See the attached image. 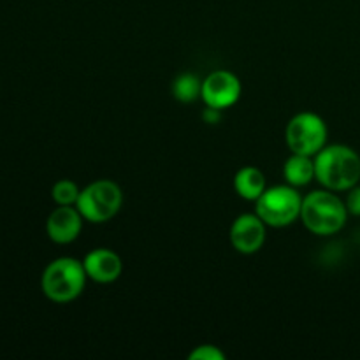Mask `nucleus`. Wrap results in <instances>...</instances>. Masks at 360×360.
<instances>
[{
  "instance_id": "nucleus-1",
  "label": "nucleus",
  "mask_w": 360,
  "mask_h": 360,
  "mask_svg": "<svg viewBox=\"0 0 360 360\" xmlns=\"http://www.w3.org/2000/svg\"><path fill=\"white\" fill-rule=\"evenodd\" d=\"M315 179L327 190L348 192L360 181V155L347 144H326L315 155Z\"/></svg>"
},
{
  "instance_id": "nucleus-2",
  "label": "nucleus",
  "mask_w": 360,
  "mask_h": 360,
  "mask_svg": "<svg viewBox=\"0 0 360 360\" xmlns=\"http://www.w3.org/2000/svg\"><path fill=\"white\" fill-rule=\"evenodd\" d=\"M347 204L333 190H315L302 199L301 220L315 236L338 234L347 225Z\"/></svg>"
},
{
  "instance_id": "nucleus-3",
  "label": "nucleus",
  "mask_w": 360,
  "mask_h": 360,
  "mask_svg": "<svg viewBox=\"0 0 360 360\" xmlns=\"http://www.w3.org/2000/svg\"><path fill=\"white\" fill-rule=\"evenodd\" d=\"M86 271L83 260L74 257H60L46 266L41 276L42 294L56 304L72 302L86 287Z\"/></svg>"
},
{
  "instance_id": "nucleus-4",
  "label": "nucleus",
  "mask_w": 360,
  "mask_h": 360,
  "mask_svg": "<svg viewBox=\"0 0 360 360\" xmlns=\"http://www.w3.org/2000/svg\"><path fill=\"white\" fill-rule=\"evenodd\" d=\"M255 213L267 227L283 229L301 218L302 197L292 185H276L264 190L255 200Z\"/></svg>"
},
{
  "instance_id": "nucleus-5",
  "label": "nucleus",
  "mask_w": 360,
  "mask_h": 360,
  "mask_svg": "<svg viewBox=\"0 0 360 360\" xmlns=\"http://www.w3.org/2000/svg\"><path fill=\"white\" fill-rule=\"evenodd\" d=\"M122 204V188L111 179H97L81 190L76 207L90 224H105L120 213Z\"/></svg>"
},
{
  "instance_id": "nucleus-6",
  "label": "nucleus",
  "mask_w": 360,
  "mask_h": 360,
  "mask_svg": "<svg viewBox=\"0 0 360 360\" xmlns=\"http://www.w3.org/2000/svg\"><path fill=\"white\" fill-rule=\"evenodd\" d=\"M326 120L320 115L311 111H302L292 116L285 129V141L292 153L308 155L315 157L320 150L327 144Z\"/></svg>"
},
{
  "instance_id": "nucleus-7",
  "label": "nucleus",
  "mask_w": 360,
  "mask_h": 360,
  "mask_svg": "<svg viewBox=\"0 0 360 360\" xmlns=\"http://www.w3.org/2000/svg\"><path fill=\"white\" fill-rule=\"evenodd\" d=\"M241 81L231 70L218 69L207 74L202 79V91H200V98L204 104L210 108L217 109H227L234 105L241 97Z\"/></svg>"
},
{
  "instance_id": "nucleus-8",
  "label": "nucleus",
  "mask_w": 360,
  "mask_h": 360,
  "mask_svg": "<svg viewBox=\"0 0 360 360\" xmlns=\"http://www.w3.org/2000/svg\"><path fill=\"white\" fill-rule=\"evenodd\" d=\"M266 227L262 218L257 213L239 214L231 225V245L234 246L236 252L243 255H253L260 252L266 243Z\"/></svg>"
},
{
  "instance_id": "nucleus-9",
  "label": "nucleus",
  "mask_w": 360,
  "mask_h": 360,
  "mask_svg": "<svg viewBox=\"0 0 360 360\" xmlns=\"http://www.w3.org/2000/svg\"><path fill=\"white\" fill-rule=\"evenodd\" d=\"M83 221V214L76 206H58L48 217L46 232H48V238L56 245H69L79 238Z\"/></svg>"
},
{
  "instance_id": "nucleus-10",
  "label": "nucleus",
  "mask_w": 360,
  "mask_h": 360,
  "mask_svg": "<svg viewBox=\"0 0 360 360\" xmlns=\"http://www.w3.org/2000/svg\"><path fill=\"white\" fill-rule=\"evenodd\" d=\"M88 280L101 285L115 283L123 273V262L116 252L109 248H95L83 259Z\"/></svg>"
},
{
  "instance_id": "nucleus-11",
  "label": "nucleus",
  "mask_w": 360,
  "mask_h": 360,
  "mask_svg": "<svg viewBox=\"0 0 360 360\" xmlns=\"http://www.w3.org/2000/svg\"><path fill=\"white\" fill-rule=\"evenodd\" d=\"M266 188V176L259 167L246 165V167H241L236 172L234 190L241 199L257 200Z\"/></svg>"
},
{
  "instance_id": "nucleus-12",
  "label": "nucleus",
  "mask_w": 360,
  "mask_h": 360,
  "mask_svg": "<svg viewBox=\"0 0 360 360\" xmlns=\"http://www.w3.org/2000/svg\"><path fill=\"white\" fill-rule=\"evenodd\" d=\"M283 176L285 181L295 188L309 185L315 179V160L308 155L292 153L283 165Z\"/></svg>"
},
{
  "instance_id": "nucleus-13",
  "label": "nucleus",
  "mask_w": 360,
  "mask_h": 360,
  "mask_svg": "<svg viewBox=\"0 0 360 360\" xmlns=\"http://www.w3.org/2000/svg\"><path fill=\"white\" fill-rule=\"evenodd\" d=\"M202 91V81L192 72H183L176 76L172 81V95L181 104H190V102L197 101Z\"/></svg>"
},
{
  "instance_id": "nucleus-14",
  "label": "nucleus",
  "mask_w": 360,
  "mask_h": 360,
  "mask_svg": "<svg viewBox=\"0 0 360 360\" xmlns=\"http://www.w3.org/2000/svg\"><path fill=\"white\" fill-rule=\"evenodd\" d=\"M79 193V186L70 179H60L51 188V197L58 206H76Z\"/></svg>"
},
{
  "instance_id": "nucleus-15",
  "label": "nucleus",
  "mask_w": 360,
  "mask_h": 360,
  "mask_svg": "<svg viewBox=\"0 0 360 360\" xmlns=\"http://www.w3.org/2000/svg\"><path fill=\"white\" fill-rule=\"evenodd\" d=\"M190 360H225V354L214 345H200L188 355Z\"/></svg>"
},
{
  "instance_id": "nucleus-16",
  "label": "nucleus",
  "mask_w": 360,
  "mask_h": 360,
  "mask_svg": "<svg viewBox=\"0 0 360 360\" xmlns=\"http://www.w3.org/2000/svg\"><path fill=\"white\" fill-rule=\"evenodd\" d=\"M345 204H347L348 213L354 214V217H360V186L359 185H355L354 188L348 190V195H347V200H345Z\"/></svg>"
},
{
  "instance_id": "nucleus-17",
  "label": "nucleus",
  "mask_w": 360,
  "mask_h": 360,
  "mask_svg": "<svg viewBox=\"0 0 360 360\" xmlns=\"http://www.w3.org/2000/svg\"><path fill=\"white\" fill-rule=\"evenodd\" d=\"M202 120L206 123H211V125H214V123H218L221 120V109H217V108H210V105H206L202 111Z\"/></svg>"
}]
</instances>
